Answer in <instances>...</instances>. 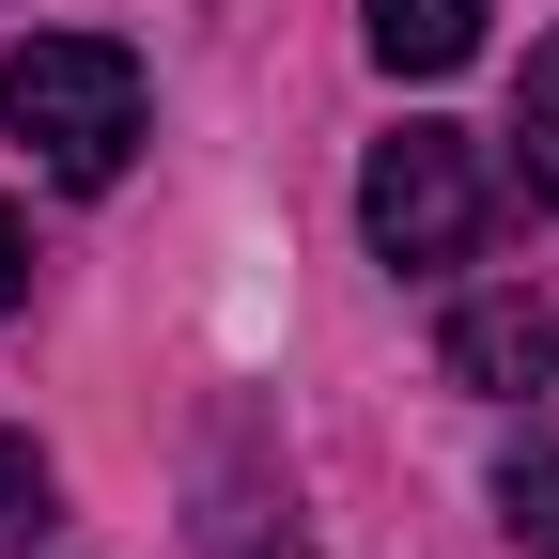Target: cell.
I'll list each match as a JSON object with an SVG mask.
<instances>
[{
  "label": "cell",
  "mask_w": 559,
  "mask_h": 559,
  "mask_svg": "<svg viewBox=\"0 0 559 559\" xmlns=\"http://www.w3.org/2000/svg\"><path fill=\"white\" fill-rule=\"evenodd\" d=\"M481 47V0H373V62L389 79H451Z\"/></svg>",
  "instance_id": "obj_4"
},
{
  "label": "cell",
  "mask_w": 559,
  "mask_h": 559,
  "mask_svg": "<svg viewBox=\"0 0 559 559\" xmlns=\"http://www.w3.org/2000/svg\"><path fill=\"white\" fill-rule=\"evenodd\" d=\"M498 513H513L528 544H559V419H528V436H513V466H498Z\"/></svg>",
  "instance_id": "obj_6"
},
{
  "label": "cell",
  "mask_w": 559,
  "mask_h": 559,
  "mask_svg": "<svg viewBox=\"0 0 559 559\" xmlns=\"http://www.w3.org/2000/svg\"><path fill=\"white\" fill-rule=\"evenodd\" d=\"M436 358H451V389H481V404H528V389L559 373V311H544V296H466V311L436 326Z\"/></svg>",
  "instance_id": "obj_3"
},
{
  "label": "cell",
  "mask_w": 559,
  "mask_h": 559,
  "mask_svg": "<svg viewBox=\"0 0 559 559\" xmlns=\"http://www.w3.org/2000/svg\"><path fill=\"white\" fill-rule=\"evenodd\" d=\"M16 296H32V218L0 202V311H16Z\"/></svg>",
  "instance_id": "obj_8"
},
{
  "label": "cell",
  "mask_w": 559,
  "mask_h": 559,
  "mask_svg": "<svg viewBox=\"0 0 559 559\" xmlns=\"http://www.w3.org/2000/svg\"><path fill=\"white\" fill-rule=\"evenodd\" d=\"M32 528H47V451L0 436V544H32Z\"/></svg>",
  "instance_id": "obj_7"
},
{
  "label": "cell",
  "mask_w": 559,
  "mask_h": 559,
  "mask_svg": "<svg viewBox=\"0 0 559 559\" xmlns=\"http://www.w3.org/2000/svg\"><path fill=\"white\" fill-rule=\"evenodd\" d=\"M0 124H16L62 187H109L124 140H140V62L109 32H32L16 62H0Z\"/></svg>",
  "instance_id": "obj_2"
},
{
  "label": "cell",
  "mask_w": 559,
  "mask_h": 559,
  "mask_svg": "<svg viewBox=\"0 0 559 559\" xmlns=\"http://www.w3.org/2000/svg\"><path fill=\"white\" fill-rule=\"evenodd\" d=\"M513 171H528V202H559V32L528 47V79H513Z\"/></svg>",
  "instance_id": "obj_5"
},
{
  "label": "cell",
  "mask_w": 559,
  "mask_h": 559,
  "mask_svg": "<svg viewBox=\"0 0 559 559\" xmlns=\"http://www.w3.org/2000/svg\"><path fill=\"white\" fill-rule=\"evenodd\" d=\"M358 234L389 280H451L481 264V234H498V171H481L466 124H389L373 171H358Z\"/></svg>",
  "instance_id": "obj_1"
}]
</instances>
